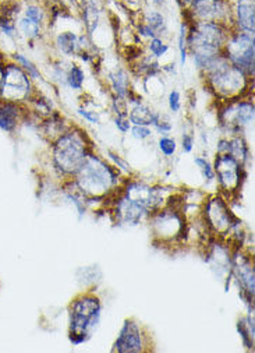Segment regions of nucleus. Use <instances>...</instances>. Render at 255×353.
<instances>
[{"mask_svg":"<svg viewBox=\"0 0 255 353\" xmlns=\"http://www.w3.org/2000/svg\"><path fill=\"white\" fill-rule=\"evenodd\" d=\"M88 205L94 201L106 203L123 185V174L106 158L92 151L72 179Z\"/></svg>","mask_w":255,"mask_h":353,"instance_id":"1","label":"nucleus"},{"mask_svg":"<svg viewBox=\"0 0 255 353\" xmlns=\"http://www.w3.org/2000/svg\"><path fill=\"white\" fill-rule=\"evenodd\" d=\"M95 151L88 133L73 125L68 132L50 143V163L63 181L73 179L87 157Z\"/></svg>","mask_w":255,"mask_h":353,"instance_id":"2","label":"nucleus"},{"mask_svg":"<svg viewBox=\"0 0 255 353\" xmlns=\"http://www.w3.org/2000/svg\"><path fill=\"white\" fill-rule=\"evenodd\" d=\"M200 74L204 87L211 92L216 102H226L252 95L254 79L232 65L222 53L212 59L208 68Z\"/></svg>","mask_w":255,"mask_h":353,"instance_id":"3","label":"nucleus"},{"mask_svg":"<svg viewBox=\"0 0 255 353\" xmlns=\"http://www.w3.org/2000/svg\"><path fill=\"white\" fill-rule=\"evenodd\" d=\"M232 30L233 28L218 23L196 21L188 24L187 50L200 73L208 68L212 59L222 53Z\"/></svg>","mask_w":255,"mask_h":353,"instance_id":"4","label":"nucleus"},{"mask_svg":"<svg viewBox=\"0 0 255 353\" xmlns=\"http://www.w3.org/2000/svg\"><path fill=\"white\" fill-rule=\"evenodd\" d=\"M183 201H169L163 208L152 212L147 222L155 245L162 248L180 246L188 236V221L183 214Z\"/></svg>","mask_w":255,"mask_h":353,"instance_id":"5","label":"nucleus"},{"mask_svg":"<svg viewBox=\"0 0 255 353\" xmlns=\"http://www.w3.org/2000/svg\"><path fill=\"white\" fill-rule=\"evenodd\" d=\"M102 317V301L94 290H84L69 306V339L85 343L96 332Z\"/></svg>","mask_w":255,"mask_h":353,"instance_id":"6","label":"nucleus"},{"mask_svg":"<svg viewBox=\"0 0 255 353\" xmlns=\"http://www.w3.org/2000/svg\"><path fill=\"white\" fill-rule=\"evenodd\" d=\"M201 219L214 239L229 241L232 234L240 229V219L232 211L229 200L221 193L205 199L201 208Z\"/></svg>","mask_w":255,"mask_h":353,"instance_id":"7","label":"nucleus"},{"mask_svg":"<svg viewBox=\"0 0 255 353\" xmlns=\"http://www.w3.org/2000/svg\"><path fill=\"white\" fill-rule=\"evenodd\" d=\"M255 105L251 97L218 102V125L223 136H244L245 129L252 126Z\"/></svg>","mask_w":255,"mask_h":353,"instance_id":"8","label":"nucleus"},{"mask_svg":"<svg viewBox=\"0 0 255 353\" xmlns=\"http://www.w3.org/2000/svg\"><path fill=\"white\" fill-rule=\"evenodd\" d=\"M222 54L227 61L244 72L248 77L254 79L255 74V38L251 34L232 30Z\"/></svg>","mask_w":255,"mask_h":353,"instance_id":"9","label":"nucleus"},{"mask_svg":"<svg viewBox=\"0 0 255 353\" xmlns=\"http://www.w3.org/2000/svg\"><path fill=\"white\" fill-rule=\"evenodd\" d=\"M35 81L9 57L5 69L3 83L0 87V99L27 105L37 92Z\"/></svg>","mask_w":255,"mask_h":353,"instance_id":"10","label":"nucleus"},{"mask_svg":"<svg viewBox=\"0 0 255 353\" xmlns=\"http://www.w3.org/2000/svg\"><path fill=\"white\" fill-rule=\"evenodd\" d=\"M215 182H218L219 193L227 200H233L245 179V166H243L230 154H216L214 161Z\"/></svg>","mask_w":255,"mask_h":353,"instance_id":"11","label":"nucleus"},{"mask_svg":"<svg viewBox=\"0 0 255 353\" xmlns=\"http://www.w3.org/2000/svg\"><path fill=\"white\" fill-rule=\"evenodd\" d=\"M183 19L188 23L207 21L233 28V3L232 0H193L183 10Z\"/></svg>","mask_w":255,"mask_h":353,"instance_id":"12","label":"nucleus"},{"mask_svg":"<svg viewBox=\"0 0 255 353\" xmlns=\"http://www.w3.org/2000/svg\"><path fill=\"white\" fill-rule=\"evenodd\" d=\"M150 335L145 328L136 320H124L116 341L113 342L112 352L117 353H143L150 352Z\"/></svg>","mask_w":255,"mask_h":353,"instance_id":"13","label":"nucleus"},{"mask_svg":"<svg viewBox=\"0 0 255 353\" xmlns=\"http://www.w3.org/2000/svg\"><path fill=\"white\" fill-rule=\"evenodd\" d=\"M233 278L238 286V293L241 299L249 307V313H252L255 295L254 263L252 257L244 254L241 248L233 249Z\"/></svg>","mask_w":255,"mask_h":353,"instance_id":"14","label":"nucleus"},{"mask_svg":"<svg viewBox=\"0 0 255 353\" xmlns=\"http://www.w3.org/2000/svg\"><path fill=\"white\" fill-rule=\"evenodd\" d=\"M30 116L27 105L0 99V130L14 134Z\"/></svg>","mask_w":255,"mask_h":353,"instance_id":"15","label":"nucleus"},{"mask_svg":"<svg viewBox=\"0 0 255 353\" xmlns=\"http://www.w3.org/2000/svg\"><path fill=\"white\" fill-rule=\"evenodd\" d=\"M233 3V28L255 34V0H232Z\"/></svg>","mask_w":255,"mask_h":353,"instance_id":"16","label":"nucleus"},{"mask_svg":"<svg viewBox=\"0 0 255 353\" xmlns=\"http://www.w3.org/2000/svg\"><path fill=\"white\" fill-rule=\"evenodd\" d=\"M80 13L84 34L92 39L94 35L99 31L102 23V9L98 3V0H83Z\"/></svg>","mask_w":255,"mask_h":353,"instance_id":"17","label":"nucleus"},{"mask_svg":"<svg viewBox=\"0 0 255 353\" xmlns=\"http://www.w3.org/2000/svg\"><path fill=\"white\" fill-rule=\"evenodd\" d=\"M74 123H70L65 116L60 112L54 110L50 116L45 117V119L39 121V129L42 132V136L52 143L59 136H61L65 132H68Z\"/></svg>","mask_w":255,"mask_h":353,"instance_id":"18","label":"nucleus"},{"mask_svg":"<svg viewBox=\"0 0 255 353\" xmlns=\"http://www.w3.org/2000/svg\"><path fill=\"white\" fill-rule=\"evenodd\" d=\"M108 84L110 94L117 98H123L127 101V97L133 91L132 79L129 70L124 68H116L114 70L108 73Z\"/></svg>","mask_w":255,"mask_h":353,"instance_id":"19","label":"nucleus"},{"mask_svg":"<svg viewBox=\"0 0 255 353\" xmlns=\"http://www.w3.org/2000/svg\"><path fill=\"white\" fill-rule=\"evenodd\" d=\"M54 48L56 50L65 57L73 59L77 57L81 52L80 46V35L72 30H65L60 31L54 35Z\"/></svg>","mask_w":255,"mask_h":353,"instance_id":"20","label":"nucleus"},{"mask_svg":"<svg viewBox=\"0 0 255 353\" xmlns=\"http://www.w3.org/2000/svg\"><path fill=\"white\" fill-rule=\"evenodd\" d=\"M140 20L145 23L156 37L166 38L169 35V23L161 9L150 8L144 12H140Z\"/></svg>","mask_w":255,"mask_h":353,"instance_id":"21","label":"nucleus"},{"mask_svg":"<svg viewBox=\"0 0 255 353\" xmlns=\"http://www.w3.org/2000/svg\"><path fill=\"white\" fill-rule=\"evenodd\" d=\"M127 117L132 123V126H152L155 117H156V110H154L150 105L145 102H137L134 105L129 106V113H127Z\"/></svg>","mask_w":255,"mask_h":353,"instance_id":"22","label":"nucleus"},{"mask_svg":"<svg viewBox=\"0 0 255 353\" xmlns=\"http://www.w3.org/2000/svg\"><path fill=\"white\" fill-rule=\"evenodd\" d=\"M27 108L30 110V114H34L38 119V122L45 119V117L50 116L56 110L53 101L39 91L35 92V95L27 103Z\"/></svg>","mask_w":255,"mask_h":353,"instance_id":"23","label":"nucleus"},{"mask_svg":"<svg viewBox=\"0 0 255 353\" xmlns=\"http://www.w3.org/2000/svg\"><path fill=\"white\" fill-rule=\"evenodd\" d=\"M227 139H229L227 154L236 158L243 166H247V163L251 161V150L244 136H230Z\"/></svg>","mask_w":255,"mask_h":353,"instance_id":"24","label":"nucleus"},{"mask_svg":"<svg viewBox=\"0 0 255 353\" xmlns=\"http://www.w3.org/2000/svg\"><path fill=\"white\" fill-rule=\"evenodd\" d=\"M16 27H17V34L19 37L24 38L26 41L28 42H37L42 38V34L45 31L43 27L35 24L34 21H31L30 19L24 17V16H19L17 19V23H16Z\"/></svg>","mask_w":255,"mask_h":353,"instance_id":"25","label":"nucleus"},{"mask_svg":"<svg viewBox=\"0 0 255 353\" xmlns=\"http://www.w3.org/2000/svg\"><path fill=\"white\" fill-rule=\"evenodd\" d=\"M21 16L30 19L35 24L46 28L48 27V9L39 2L21 3Z\"/></svg>","mask_w":255,"mask_h":353,"instance_id":"26","label":"nucleus"},{"mask_svg":"<svg viewBox=\"0 0 255 353\" xmlns=\"http://www.w3.org/2000/svg\"><path fill=\"white\" fill-rule=\"evenodd\" d=\"M237 332L241 338L243 345L248 350H254V341H255V325H254V316L248 313L247 316L241 317L237 321Z\"/></svg>","mask_w":255,"mask_h":353,"instance_id":"27","label":"nucleus"},{"mask_svg":"<svg viewBox=\"0 0 255 353\" xmlns=\"http://www.w3.org/2000/svg\"><path fill=\"white\" fill-rule=\"evenodd\" d=\"M85 83V72L80 65L70 63L68 70H66V77H65V85L69 87L73 91H83Z\"/></svg>","mask_w":255,"mask_h":353,"instance_id":"28","label":"nucleus"},{"mask_svg":"<svg viewBox=\"0 0 255 353\" xmlns=\"http://www.w3.org/2000/svg\"><path fill=\"white\" fill-rule=\"evenodd\" d=\"M13 62H16L20 68L24 69V72L34 80V81H43V76L39 70V68L31 61V59L26 54H23L21 52H14L13 54L9 56Z\"/></svg>","mask_w":255,"mask_h":353,"instance_id":"29","label":"nucleus"},{"mask_svg":"<svg viewBox=\"0 0 255 353\" xmlns=\"http://www.w3.org/2000/svg\"><path fill=\"white\" fill-rule=\"evenodd\" d=\"M145 50L148 54L156 59V61H161V59H163L170 52V43L166 41V38L154 37L147 41Z\"/></svg>","mask_w":255,"mask_h":353,"instance_id":"30","label":"nucleus"},{"mask_svg":"<svg viewBox=\"0 0 255 353\" xmlns=\"http://www.w3.org/2000/svg\"><path fill=\"white\" fill-rule=\"evenodd\" d=\"M188 21L185 19L181 20L178 26V34H177V49H178V61L180 66L184 68L187 63L188 50H187V34H188Z\"/></svg>","mask_w":255,"mask_h":353,"instance_id":"31","label":"nucleus"},{"mask_svg":"<svg viewBox=\"0 0 255 353\" xmlns=\"http://www.w3.org/2000/svg\"><path fill=\"white\" fill-rule=\"evenodd\" d=\"M177 147L178 145H177L176 139L169 134L161 136L158 140V150L165 158H173L177 152Z\"/></svg>","mask_w":255,"mask_h":353,"instance_id":"32","label":"nucleus"},{"mask_svg":"<svg viewBox=\"0 0 255 353\" xmlns=\"http://www.w3.org/2000/svg\"><path fill=\"white\" fill-rule=\"evenodd\" d=\"M194 163L198 168V170L201 172L203 178L205 179L207 183H214L215 182V170H214V165L204 157H194Z\"/></svg>","mask_w":255,"mask_h":353,"instance_id":"33","label":"nucleus"},{"mask_svg":"<svg viewBox=\"0 0 255 353\" xmlns=\"http://www.w3.org/2000/svg\"><path fill=\"white\" fill-rule=\"evenodd\" d=\"M155 132H158L161 136H166V134H170L172 130H173V123L170 122L169 117L165 114V113H161V112H156V117L155 121L151 126Z\"/></svg>","mask_w":255,"mask_h":353,"instance_id":"34","label":"nucleus"},{"mask_svg":"<svg viewBox=\"0 0 255 353\" xmlns=\"http://www.w3.org/2000/svg\"><path fill=\"white\" fill-rule=\"evenodd\" d=\"M106 159H108L114 168H117L121 173L124 172V173H127V174H132V166H130V163L127 162L123 157H120L117 152H114V151H112V150H108V151H106Z\"/></svg>","mask_w":255,"mask_h":353,"instance_id":"35","label":"nucleus"},{"mask_svg":"<svg viewBox=\"0 0 255 353\" xmlns=\"http://www.w3.org/2000/svg\"><path fill=\"white\" fill-rule=\"evenodd\" d=\"M77 113L87 123L94 126L101 125V113L96 109H90L85 105H81L77 108Z\"/></svg>","mask_w":255,"mask_h":353,"instance_id":"36","label":"nucleus"},{"mask_svg":"<svg viewBox=\"0 0 255 353\" xmlns=\"http://www.w3.org/2000/svg\"><path fill=\"white\" fill-rule=\"evenodd\" d=\"M129 133L137 141H147L154 136V130L150 126H137V125H134V126H132Z\"/></svg>","mask_w":255,"mask_h":353,"instance_id":"37","label":"nucleus"},{"mask_svg":"<svg viewBox=\"0 0 255 353\" xmlns=\"http://www.w3.org/2000/svg\"><path fill=\"white\" fill-rule=\"evenodd\" d=\"M167 106H169V110L174 114L181 110L183 102H181V94L178 90L176 88L170 90V92L167 94Z\"/></svg>","mask_w":255,"mask_h":353,"instance_id":"38","label":"nucleus"},{"mask_svg":"<svg viewBox=\"0 0 255 353\" xmlns=\"http://www.w3.org/2000/svg\"><path fill=\"white\" fill-rule=\"evenodd\" d=\"M194 147H196L194 134L190 133V132H183V134H181V150H183V152H185V154L193 152Z\"/></svg>","mask_w":255,"mask_h":353,"instance_id":"39","label":"nucleus"},{"mask_svg":"<svg viewBox=\"0 0 255 353\" xmlns=\"http://www.w3.org/2000/svg\"><path fill=\"white\" fill-rule=\"evenodd\" d=\"M114 126L121 134H127L132 129V123L127 116H114Z\"/></svg>","mask_w":255,"mask_h":353,"instance_id":"40","label":"nucleus"},{"mask_svg":"<svg viewBox=\"0 0 255 353\" xmlns=\"http://www.w3.org/2000/svg\"><path fill=\"white\" fill-rule=\"evenodd\" d=\"M227 150H229V139L223 136L216 143V154H227Z\"/></svg>","mask_w":255,"mask_h":353,"instance_id":"41","label":"nucleus"},{"mask_svg":"<svg viewBox=\"0 0 255 353\" xmlns=\"http://www.w3.org/2000/svg\"><path fill=\"white\" fill-rule=\"evenodd\" d=\"M8 61H9V56L5 54L3 52H0V87H2V83H3V76H5V69H6Z\"/></svg>","mask_w":255,"mask_h":353,"instance_id":"42","label":"nucleus"},{"mask_svg":"<svg viewBox=\"0 0 255 353\" xmlns=\"http://www.w3.org/2000/svg\"><path fill=\"white\" fill-rule=\"evenodd\" d=\"M193 2V0H176V5L180 8V10L183 12V10H185L188 6H190V3Z\"/></svg>","mask_w":255,"mask_h":353,"instance_id":"43","label":"nucleus"},{"mask_svg":"<svg viewBox=\"0 0 255 353\" xmlns=\"http://www.w3.org/2000/svg\"><path fill=\"white\" fill-rule=\"evenodd\" d=\"M150 5H152L155 9H161L166 5V0H148Z\"/></svg>","mask_w":255,"mask_h":353,"instance_id":"44","label":"nucleus"}]
</instances>
